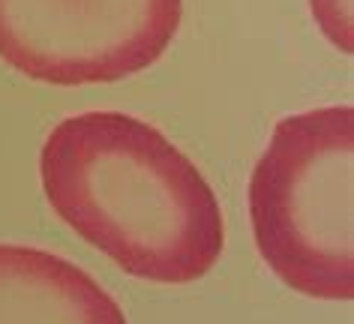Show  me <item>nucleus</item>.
Masks as SVG:
<instances>
[{"instance_id": "nucleus-1", "label": "nucleus", "mask_w": 354, "mask_h": 324, "mask_svg": "<svg viewBox=\"0 0 354 324\" xmlns=\"http://www.w3.org/2000/svg\"><path fill=\"white\" fill-rule=\"evenodd\" d=\"M51 210L123 274L187 285L225 247L216 192L187 153L123 111H84L51 129L39 153Z\"/></svg>"}, {"instance_id": "nucleus-2", "label": "nucleus", "mask_w": 354, "mask_h": 324, "mask_svg": "<svg viewBox=\"0 0 354 324\" xmlns=\"http://www.w3.org/2000/svg\"><path fill=\"white\" fill-rule=\"evenodd\" d=\"M255 247L295 292L354 294V111L330 105L279 120L250 180Z\"/></svg>"}, {"instance_id": "nucleus-3", "label": "nucleus", "mask_w": 354, "mask_h": 324, "mask_svg": "<svg viewBox=\"0 0 354 324\" xmlns=\"http://www.w3.org/2000/svg\"><path fill=\"white\" fill-rule=\"evenodd\" d=\"M183 0H0V60L57 87L111 84L171 46Z\"/></svg>"}, {"instance_id": "nucleus-4", "label": "nucleus", "mask_w": 354, "mask_h": 324, "mask_svg": "<svg viewBox=\"0 0 354 324\" xmlns=\"http://www.w3.org/2000/svg\"><path fill=\"white\" fill-rule=\"evenodd\" d=\"M0 324H127V315L73 261L0 243Z\"/></svg>"}, {"instance_id": "nucleus-5", "label": "nucleus", "mask_w": 354, "mask_h": 324, "mask_svg": "<svg viewBox=\"0 0 354 324\" xmlns=\"http://www.w3.org/2000/svg\"><path fill=\"white\" fill-rule=\"evenodd\" d=\"M313 12L336 48L351 51V0H313Z\"/></svg>"}]
</instances>
